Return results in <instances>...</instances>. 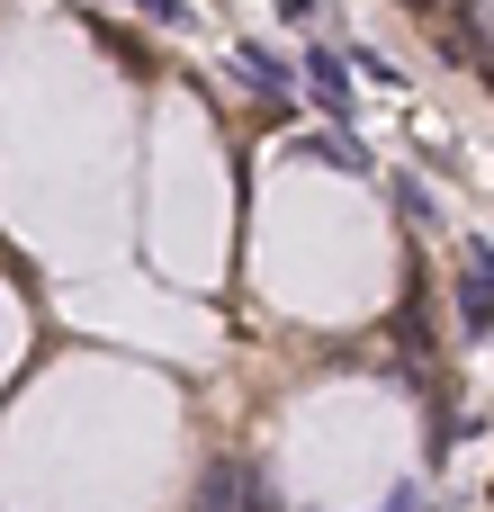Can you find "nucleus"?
<instances>
[{"mask_svg": "<svg viewBox=\"0 0 494 512\" xmlns=\"http://www.w3.org/2000/svg\"><path fill=\"white\" fill-rule=\"evenodd\" d=\"M396 216H405L414 234H432V225H441V207H432V189H423V180H396Z\"/></svg>", "mask_w": 494, "mask_h": 512, "instance_id": "obj_6", "label": "nucleus"}, {"mask_svg": "<svg viewBox=\"0 0 494 512\" xmlns=\"http://www.w3.org/2000/svg\"><path fill=\"white\" fill-rule=\"evenodd\" d=\"M306 90H315V108H324L333 126H351V54L315 45V54H306Z\"/></svg>", "mask_w": 494, "mask_h": 512, "instance_id": "obj_2", "label": "nucleus"}, {"mask_svg": "<svg viewBox=\"0 0 494 512\" xmlns=\"http://www.w3.org/2000/svg\"><path fill=\"white\" fill-rule=\"evenodd\" d=\"M234 72H243V81H252L261 99H288V90H297V72H288V63H279L270 45H234Z\"/></svg>", "mask_w": 494, "mask_h": 512, "instance_id": "obj_4", "label": "nucleus"}, {"mask_svg": "<svg viewBox=\"0 0 494 512\" xmlns=\"http://www.w3.org/2000/svg\"><path fill=\"white\" fill-rule=\"evenodd\" d=\"M378 512H423V486H396V495H387Z\"/></svg>", "mask_w": 494, "mask_h": 512, "instance_id": "obj_7", "label": "nucleus"}, {"mask_svg": "<svg viewBox=\"0 0 494 512\" xmlns=\"http://www.w3.org/2000/svg\"><path fill=\"white\" fill-rule=\"evenodd\" d=\"M297 153H306V162H333V171H378L351 126H315V135H297Z\"/></svg>", "mask_w": 494, "mask_h": 512, "instance_id": "obj_3", "label": "nucleus"}, {"mask_svg": "<svg viewBox=\"0 0 494 512\" xmlns=\"http://www.w3.org/2000/svg\"><path fill=\"white\" fill-rule=\"evenodd\" d=\"M243 477H252V459H216V468L198 477V512H234L243 504Z\"/></svg>", "mask_w": 494, "mask_h": 512, "instance_id": "obj_5", "label": "nucleus"}, {"mask_svg": "<svg viewBox=\"0 0 494 512\" xmlns=\"http://www.w3.org/2000/svg\"><path fill=\"white\" fill-rule=\"evenodd\" d=\"M450 297H459V333L486 342V333H494V243H486V234H468V252H459V288H450Z\"/></svg>", "mask_w": 494, "mask_h": 512, "instance_id": "obj_1", "label": "nucleus"}]
</instances>
